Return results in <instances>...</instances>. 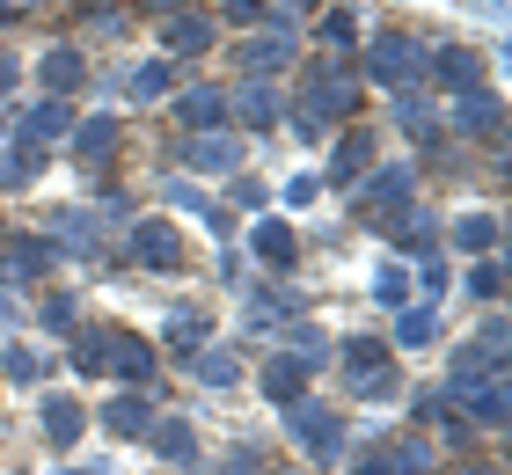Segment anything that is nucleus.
I'll use <instances>...</instances> for the list:
<instances>
[{"mask_svg":"<svg viewBox=\"0 0 512 475\" xmlns=\"http://www.w3.org/2000/svg\"><path fill=\"white\" fill-rule=\"evenodd\" d=\"M359 66L352 52H315V59H300V74H293V95H286V125L300 147H330V139L359 117Z\"/></svg>","mask_w":512,"mask_h":475,"instance_id":"1","label":"nucleus"},{"mask_svg":"<svg viewBox=\"0 0 512 475\" xmlns=\"http://www.w3.org/2000/svg\"><path fill=\"white\" fill-rule=\"evenodd\" d=\"M330 366H337L344 402H395L403 395V359L388 351L381 329H352L344 344H330Z\"/></svg>","mask_w":512,"mask_h":475,"instance_id":"2","label":"nucleus"},{"mask_svg":"<svg viewBox=\"0 0 512 475\" xmlns=\"http://www.w3.org/2000/svg\"><path fill=\"white\" fill-rule=\"evenodd\" d=\"M278 432L308 454V468H344V454H352V417H344L337 402H322V395L286 402V410H278Z\"/></svg>","mask_w":512,"mask_h":475,"instance_id":"3","label":"nucleus"},{"mask_svg":"<svg viewBox=\"0 0 512 475\" xmlns=\"http://www.w3.org/2000/svg\"><path fill=\"white\" fill-rule=\"evenodd\" d=\"M359 81H374L388 95H403V88H425V37L417 30H374V37H359Z\"/></svg>","mask_w":512,"mask_h":475,"instance_id":"4","label":"nucleus"},{"mask_svg":"<svg viewBox=\"0 0 512 475\" xmlns=\"http://www.w3.org/2000/svg\"><path fill=\"white\" fill-rule=\"evenodd\" d=\"M439 125H447V139L461 154L469 147H505V95L491 88V81H476V88H461V95H447V110H439Z\"/></svg>","mask_w":512,"mask_h":475,"instance_id":"5","label":"nucleus"},{"mask_svg":"<svg viewBox=\"0 0 512 475\" xmlns=\"http://www.w3.org/2000/svg\"><path fill=\"white\" fill-rule=\"evenodd\" d=\"M388 242V256L395 264H425V256H439L447 249V212H432V205H403V212H374L366 220Z\"/></svg>","mask_w":512,"mask_h":475,"instance_id":"6","label":"nucleus"},{"mask_svg":"<svg viewBox=\"0 0 512 475\" xmlns=\"http://www.w3.org/2000/svg\"><path fill=\"white\" fill-rule=\"evenodd\" d=\"M417 183H425V169L403 154V161H374V169L359 176V190H344V205H352V220H374V212H403L417 205Z\"/></svg>","mask_w":512,"mask_h":475,"instance_id":"7","label":"nucleus"},{"mask_svg":"<svg viewBox=\"0 0 512 475\" xmlns=\"http://www.w3.org/2000/svg\"><path fill=\"white\" fill-rule=\"evenodd\" d=\"M103 380L154 395V380H161V344L139 337V329H125V322H103Z\"/></svg>","mask_w":512,"mask_h":475,"instance_id":"8","label":"nucleus"},{"mask_svg":"<svg viewBox=\"0 0 512 475\" xmlns=\"http://www.w3.org/2000/svg\"><path fill=\"white\" fill-rule=\"evenodd\" d=\"M125 264L147 271V278L183 271V227L169 220V212H139V220L125 227Z\"/></svg>","mask_w":512,"mask_h":475,"instance_id":"9","label":"nucleus"},{"mask_svg":"<svg viewBox=\"0 0 512 475\" xmlns=\"http://www.w3.org/2000/svg\"><path fill=\"white\" fill-rule=\"evenodd\" d=\"M44 242H52L59 256H66V264H96V256H103V242H110V227H103V212L96 205H52V212H44Z\"/></svg>","mask_w":512,"mask_h":475,"instance_id":"10","label":"nucleus"},{"mask_svg":"<svg viewBox=\"0 0 512 475\" xmlns=\"http://www.w3.org/2000/svg\"><path fill=\"white\" fill-rule=\"evenodd\" d=\"M235 81H278L286 66H300V30H242L227 44Z\"/></svg>","mask_w":512,"mask_h":475,"instance_id":"11","label":"nucleus"},{"mask_svg":"<svg viewBox=\"0 0 512 475\" xmlns=\"http://www.w3.org/2000/svg\"><path fill=\"white\" fill-rule=\"evenodd\" d=\"M118 147H125V117H118V110H88V117H74V132H66V154H74V169H81L88 183L110 176Z\"/></svg>","mask_w":512,"mask_h":475,"instance_id":"12","label":"nucleus"},{"mask_svg":"<svg viewBox=\"0 0 512 475\" xmlns=\"http://www.w3.org/2000/svg\"><path fill=\"white\" fill-rule=\"evenodd\" d=\"M308 307H315V293H300L293 278H264V285L242 300V337H264V344H271L278 329H286L293 315H308Z\"/></svg>","mask_w":512,"mask_h":475,"instance_id":"13","label":"nucleus"},{"mask_svg":"<svg viewBox=\"0 0 512 475\" xmlns=\"http://www.w3.org/2000/svg\"><path fill=\"white\" fill-rule=\"evenodd\" d=\"M59 264H66V256L44 242L37 227H0V285H15V293H22V285H44Z\"/></svg>","mask_w":512,"mask_h":475,"instance_id":"14","label":"nucleus"},{"mask_svg":"<svg viewBox=\"0 0 512 475\" xmlns=\"http://www.w3.org/2000/svg\"><path fill=\"white\" fill-rule=\"evenodd\" d=\"M176 169L183 176H198V183H227L242 169V132H183L176 139Z\"/></svg>","mask_w":512,"mask_h":475,"instance_id":"15","label":"nucleus"},{"mask_svg":"<svg viewBox=\"0 0 512 475\" xmlns=\"http://www.w3.org/2000/svg\"><path fill=\"white\" fill-rule=\"evenodd\" d=\"M476 81H491V59L476 52V44H425V95H461V88H476Z\"/></svg>","mask_w":512,"mask_h":475,"instance_id":"16","label":"nucleus"},{"mask_svg":"<svg viewBox=\"0 0 512 475\" xmlns=\"http://www.w3.org/2000/svg\"><path fill=\"white\" fill-rule=\"evenodd\" d=\"M374 147H381V132H374V125H344V132L330 139V161L315 169V176H322V190H337V198H344V190H359V176L381 161Z\"/></svg>","mask_w":512,"mask_h":475,"instance_id":"17","label":"nucleus"},{"mask_svg":"<svg viewBox=\"0 0 512 475\" xmlns=\"http://www.w3.org/2000/svg\"><path fill=\"white\" fill-rule=\"evenodd\" d=\"M169 125H176V139L183 132H227V81H176Z\"/></svg>","mask_w":512,"mask_h":475,"instance_id":"18","label":"nucleus"},{"mask_svg":"<svg viewBox=\"0 0 512 475\" xmlns=\"http://www.w3.org/2000/svg\"><path fill=\"white\" fill-rule=\"evenodd\" d=\"M37 95H59V103H74V95H88V81H96V66H88V52L74 37H59V44H44L37 52Z\"/></svg>","mask_w":512,"mask_h":475,"instance_id":"19","label":"nucleus"},{"mask_svg":"<svg viewBox=\"0 0 512 475\" xmlns=\"http://www.w3.org/2000/svg\"><path fill=\"white\" fill-rule=\"evenodd\" d=\"M154 417H161V402L147 395V388H110L96 410H88V424H103L110 439H125V446H139L154 432Z\"/></svg>","mask_w":512,"mask_h":475,"instance_id":"20","label":"nucleus"},{"mask_svg":"<svg viewBox=\"0 0 512 475\" xmlns=\"http://www.w3.org/2000/svg\"><path fill=\"white\" fill-rule=\"evenodd\" d=\"M74 103H59V95H37V103H22L15 110V147H30L52 161V147H66V132H74Z\"/></svg>","mask_w":512,"mask_h":475,"instance_id":"21","label":"nucleus"},{"mask_svg":"<svg viewBox=\"0 0 512 475\" xmlns=\"http://www.w3.org/2000/svg\"><path fill=\"white\" fill-rule=\"evenodd\" d=\"M242 242H249V256H256V264H264L271 278H286V271L300 264V249H308V242H300V227L286 220V212H256V220L242 227Z\"/></svg>","mask_w":512,"mask_h":475,"instance_id":"22","label":"nucleus"},{"mask_svg":"<svg viewBox=\"0 0 512 475\" xmlns=\"http://www.w3.org/2000/svg\"><path fill=\"white\" fill-rule=\"evenodd\" d=\"M388 125L403 132L410 161H417V154H432L439 139H447V125H439V95H425V88H403V95H388Z\"/></svg>","mask_w":512,"mask_h":475,"instance_id":"23","label":"nucleus"},{"mask_svg":"<svg viewBox=\"0 0 512 475\" xmlns=\"http://www.w3.org/2000/svg\"><path fill=\"white\" fill-rule=\"evenodd\" d=\"M37 439L52 446V454H74V446L88 439V402L74 388H44L37 395Z\"/></svg>","mask_w":512,"mask_h":475,"instance_id":"24","label":"nucleus"},{"mask_svg":"<svg viewBox=\"0 0 512 475\" xmlns=\"http://www.w3.org/2000/svg\"><path fill=\"white\" fill-rule=\"evenodd\" d=\"M139 446H147V454H154L161 468H176V475H198V468H205V446H198V424H191V417H183V410H161V417H154V432H147V439H139Z\"/></svg>","mask_w":512,"mask_h":475,"instance_id":"25","label":"nucleus"},{"mask_svg":"<svg viewBox=\"0 0 512 475\" xmlns=\"http://www.w3.org/2000/svg\"><path fill=\"white\" fill-rule=\"evenodd\" d=\"M227 125L278 132V125H286V88H278V81H227Z\"/></svg>","mask_w":512,"mask_h":475,"instance_id":"26","label":"nucleus"},{"mask_svg":"<svg viewBox=\"0 0 512 475\" xmlns=\"http://www.w3.org/2000/svg\"><path fill=\"white\" fill-rule=\"evenodd\" d=\"M447 249L461 256V264L498 256V249H505V212H498V205H461L454 220H447Z\"/></svg>","mask_w":512,"mask_h":475,"instance_id":"27","label":"nucleus"},{"mask_svg":"<svg viewBox=\"0 0 512 475\" xmlns=\"http://www.w3.org/2000/svg\"><path fill=\"white\" fill-rule=\"evenodd\" d=\"M154 37H161V59L191 66V59H205V52L220 44V22L205 15V8H183V15H161V22H154Z\"/></svg>","mask_w":512,"mask_h":475,"instance_id":"28","label":"nucleus"},{"mask_svg":"<svg viewBox=\"0 0 512 475\" xmlns=\"http://www.w3.org/2000/svg\"><path fill=\"white\" fill-rule=\"evenodd\" d=\"M213 329L220 322H213V307H205V300H176L169 315H161V337L154 344H161V359L176 366V359H191L198 344H213Z\"/></svg>","mask_w":512,"mask_h":475,"instance_id":"29","label":"nucleus"},{"mask_svg":"<svg viewBox=\"0 0 512 475\" xmlns=\"http://www.w3.org/2000/svg\"><path fill=\"white\" fill-rule=\"evenodd\" d=\"M439 337H447V315L425 300H410V307H395V322H388V351L395 359H417V351H432Z\"/></svg>","mask_w":512,"mask_h":475,"instance_id":"30","label":"nucleus"},{"mask_svg":"<svg viewBox=\"0 0 512 475\" xmlns=\"http://www.w3.org/2000/svg\"><path fill=\"white\" fill-rule=\"evenodd\" d=\"M183 81V66L176 59H161V52H147V59H125V81H118V95L125 103H169V88Z\"/></svg>","mask_w":512,"mask_h":475,"instance_id":"31","label":"nucleus"},{"mask_svg":"<svg viewBox=\"0 0 512 475\" xmlns=\"http://www.w3.org/2000/svg\"><path fill=\"white\" fill-rule=\"evenodd\" d=\"M374 454H381V468L388 475H432L439 468V446H432V432H388V439H374Z\"/></svg>","mask_w":512,"mask_h":475,"instance_id":"32","label":"nucleus"},{"mask_svg":"<svg viewBox=\"0 0 512 475\" xmlns=\"http://www.w3.org/2000/svg\"><path fill=\"white\" fill-rule=\"evenodd\" d=\"M176 366L191 373L205 395H220V388H242V351H235V344H198L191 359H176Z\"/></svg>","mask_w":512,"mask_h":475,"instance_id":"33","label":"nucleus"},{"mask_svg":"<svg viewBox=\"0 0 512 475\" xmlns=\"http://www.w3.org/2000/svg\"><path fill=\"white\" fill-rule=\"evenodd\" d=\"M256 388H264L271 410H286V402H300V395L315 388V366H300V359H286V351H271V359L256 366Z\"/></svg>","mask_w":512,"mask_h":475,"instance_id":"34","label":"nucleus"},{"mask_svg":"<svg viewBox=\"0 0 512 475\" xmlns=\"http://www.w3.org/2000/svg\"><path fill=\"white\" fill-rule=\"evenodd\" d=\"M454 410L469 417V432H476V439H483V432L498 439L505 424H512V388H505V380H483V388H469V395L454 402Z\"/></svg>","mask_w":512,"mask_h":475,"instance_id":"35","label":"nucleus"},{"mask_svg":"<svg viewBox=\"0 0 512 475\" xmlns=\"http://www.w3.org/2000/svg\"><path fill=\"white\" fill-rule=\"evenodd\" d=\"M330 344H337V337H330V329H322L315 315H293V322H286V329H278V337H271V351H286V359L315 366V373L330 366Z\"/></svg>","mask_w":512,"mask_h":475,"instance_id":"36","label":"nucleus"},{"mask_svg":"<svg viewBox=\"0 0 512 475\" xmlns=\"http://www.w3.org/2000/svg\"><path fill=\"white\" fill-rule=\"evenodd\" d=\"M30 322L44 329V337H59V344H66V337H74V329L88 322V315H81V293H74V285H44L37 307H30Z\"/></svg>","mask_w":512,"mask_h":475,"instance_id":"37","label":"nucleus"},{"mask_svg":"<svg viewBox=\"0 0 512 475\" xmlns=\"http://www.w3.org/2000/svg\"><path fill=\"white\" fill-rule=\"evenodd\" d=\"M315 52H359V0H322Z\"/></svg>","mask_w":512,"mask_h":475,"instance_id":"38","label":"nucleus"},{"mask_svg":"<svg viewBox=\"0 0 512 475\" xmlns=\"http://www.w3.org/2000/svg\"><path fill=\"white\" fill-rule=\"evenodd\" d=\"M0 380H8V388H44L52 359H44L37 344H22V337H0Z\"/></svg>","mask_w":512,"mask_h":475,"instance_id":"39","label":"nucleus"},{"mask_svg":"<svg viewBox=\"0 0 512 475\" xmlns=\"http://www.w3.org/2000/svg\"><path fill=\"white\" fill-rule=\"evenodd\" d=\"M461 300H469V307H505V249L461 264Z\"/></svg>","mask_w":512,"mask_h":475,"instance_id":"40","label":"nucleus"},{"mask_svg":"<svg viewBox=\"0 0 512 475\" xmlns=\"http://www.w3.org/2000/svg\"><path fill=\"white\" fill-rule=\"evenodd\" d=\"M37 176H44V154H30V147H0V198H30L37 190Z\"/></svg>","mask_w":512,"mask_h":475,"instance_id":"41","label":"nucleus"},{"mask_svg":"<svg viewBox=\"0 0 512 475\" xmlns=\"http://www.w3.org/2000/svg\"><path fill=\"white\" fill-rule=\"evenodd\" d=\"M74 380H103V322H81L74 337H66V359H59Z\"/></svg>","mask_w":512,"mask_h":475,"instance_id":"42","label":"nucleus"},{"mask_svg":"<svg viewBox=\"0 0 512 475\" xmlns=\"http://www.w3.org/2000/svg\"><path fill=\"white\" fill-rule=\"evenodd\" d=\"M220 198H213V190H205L198 176H161V212H191V220H205V212H213Z\"/></svg>","mask_w":512,"mask_h":475,"instance_id":"43","label":"nucleus"},{"mask_svg":"<svg viewBox=\"0 0 512 475\" xmlns=\"http://www.w3.org/2000/svg\"><path fill=\"white\" fill-rule=\"evenodd\" d=\"M454 293V256L439 249V256H425V264H410V300H425V307H439Z\"/></svg>","mask_w":512,"mask_h":475,"instance_id":"44","label":"nucleus"},{"mask_svg":"<svg viewBox=\"0 0 512 475\" xmlns=\"http://www.w3.org/2000/svg\"><path fill=\"white\" fill-rule=\"evenodd\" d=\"M366 300L388 307V315H395V307H410V264H395V256H388V264H374V278H366Z\"/></svg>","mask_w":512,"mask_h":475,"instance_id":"45","label":"nucleus"},{"mask_svg":"<svg viewBox=\"0 0 512 475\" xmlns=\"http://www.w3.org/2000/svg\"><path fill=\"white\" fill-rule=\"evenodd\" d=\"M213 468H220V475H271V446H264V439H227Z\"/></svg>","mask_w":512,"mask_h":475,"instance_id":"46","label":"nucleus"},{"mask_svg":"<svg viewBox=\"0 0 512 475\" xmlns=\"http://www.w3.org/2000/svg\"><path fill=\"white\" fill-rule=\"evenodd\" d=\"M88 205H96L103 227H118V234L139 220V198H132V190H118V183H88Z\"/></svg>","mask_w":512,"mask_h":475,"instance_id":"47","label":"nucleus"},{"mask_svg":"<svg viewBox=\"0 0 512 475\" xmlns=\"http://www.w3.org/2000/svg\"><path fill=\"white\" fill-rule=\"evenodd\" d=\"M227 212H249V220H256V212H271V183L264 176H249V169H235V176H227V198H220Z\"/></svg>","mask_w":512,"mask_h":475,"instance_id":"48","label":"nucleus"},{"mask_svg":"<svg viewBox=\"0 0 512 475\" xmlns=\"http://www.w3.org/2000/svg\"><path fill=\"white\" fill-rule=\"evenodd\" d=\"M447 417H454V395L439 388V380H432V388H417V395H410V432H439Z\"/></svg>","mask_w":512,"mask_h":475,"instance_id":"49","label":"nucleus"},{"mask_svg":"<svg viewBox=\"0 0 512 475\" xmlns=\"http://www.w3.org/2000/svg\"><path fill=\"white\" fill-rule=\"evenodd\" d=\"M469 344L483 351V359H491V373L512 366V359H505V351H512V344H505V307H483V322H476V337H469Z\"/></svg>","mask_w":512,"mask_h":475,"instance_id":"50","label":"nucleus"},{"mask_svg":"<svg viewBox=\"0 0 512 475\" xmlns=\"http://www.w3.org/2000/svg\"><path fill=\"white\" fill-rule=\"evenodd\" d=\"M264 8H271V0H205V15H213L220 22V30H256V22H264Z\"/></svg>","mask_w":512,"mask_h":475,"instance_id":"51","label":"nucleus"},{"mask_svg":"<svg viewBox=\"0 0 512 475\" xmlns=\"http://www.w3.org/2000/svg\"><path fill=\"white\" fill-rule=\"evenodd\" d=\"M315 198H322V176H315V169H293V176H286V190H271V205H286V212L315 205Z\"/></svg>","mask_w":512,"mask_h":475,"instance_id":"52","label":"nucleus"},{"mask_svg":"<svg viewBox=\"0 0 512 475\" xmlns=\"http://www.w3.org/2000/svg\"><path fill=\"white\" fill-rule=\"evenodd\" d=\"M22 322H30V307H22V293H15V285H0V337H15Z\"/></svg>","mask_w":512,"mask_h":475,"instance_id":"53","label":"nucleus"},{"mask_svg":"<svg viewBox=\"0 0 512 475\" xmlns=\"http://www.w3.org/2000/svg\"><path fill=\"white\" fill-rule=\"evenodd\" d=\"M213 271H220V285H242V278H249V256H242L235 242H227V249L213 256Z\"/></svg>","mask_w":512,"mask_h":475,"instance_id":"54","label":"nucleus"},{"mask_svg":"<svg viewBox=\"0 0 512 475\" xmlns=\"http://www.w3.org/2000/svg\"><path fill=\"white\" fill-rule=\"evenodd\" d=\"M22 74H30V66H22L8 44H0V103H15V88H22Z\"/></svg>","mask_w":512,"mask_h":475,"instance_id":"55","label":"nucleus"},{"mask_svg":"<svg viewBox=\"0 0 512 475\" xmlns=\"http://www.w3.org/2000/svg\"><path fill=\"white\" fill-rule=\"evenodd\" d=\"M432 475H512L505 461H469V454H461V461H439Z\"/></svg>","mask_w":512,"mask_h":475,"instance_id":"56","label":"nucleus"},{"mask_svg":"<svg viewBox=\"0 0 512 475\" xmlns=\"http://www.w3.org/2000/svg\"><path fill=\"white\" fill-rule=\"evenodd\" d=\"M439 439H447L454 454H469V446H476V432H469V417H461V410H454L447 424H439Z\"/></svg>","mask_w":512,"mask_h":475,"instance_id":"57","label":"nucleus"},{"mask_svg":"<svg viewBox=\"0 0 512 475\" xmlns=\"http://www.w3.org/2000/svg\"><path fill=\"white\" fill-rule=\"evenodd\" d=\"M344 475H388V468H381L374 446H366V454H344Z\"/></svg>","mask_w":512,"mask_h":475,"instance_id":"58","label":"nucleus"},{"mask_svg":"<svg viewBox=\"0 0 512 475\" xmlns=\"http://www.w3.org/2000/svg\"><path fill=\"white\" fill-rule=\"evenodd\" d=\"M183 8H205V0H139V15H154V22L161 15H183Z\"/></svg>","mask_w":512,"mask_h":475,"instance_id":"59","label":"nucleus"},{"mask_svg":"<svg viewBox=\"0 0 512 475\" xmlns=\"http://www.w3.org/2000/svg\"><path fill=\"white\" fill-rule=\"evenodd\" d=\"M59 475H118L110 461H81V468H59Z\"/></svg>","mask_w":512,"mask_h":475,"instance_id":"60","label":"nucleus"},{"mask_svg":"<svg viewBox=\"0 0 512 475\" xmlns=\"http://www.w3.org/2000/svg\"><path fill=\"white\" fill-rule=\"evenodd\" d=\"M15 139V103H0V147Z\"/></svg>","mask_w":512,"mask_h":475,"instance_id":"61","label":"nucleus"},{"mask_svg":"<svg viewBox=\"0 0 512 475\" xmlns=\"http://www.w3.org/2000/svg\"><path fill=\"white\" fill-rule=\"evenodd\" d=\"M59 8H81V15H96V8H118V0H59Z\"/></svg>","mask_w":512,"mask_h":475,"instance_id":"62","label":"nucleus"},{"mask_svg":"<svg viewBox=\"0 0 512 475\" xmlns=\"http://www.w3.org/2000/svg\"><path fill=\"white\" fill-rule=\"evenodd\" d=\"M8 22H22V8H15V0H0V30H8Z\"/></svg>","mask_w":512,"mask_h":475,"instance_id":"63","label":"nucleus"},{"mask_svg":"<svg viewBox=\"0 0 512 475\" xmlns=\"http://www.w3.org/2000/svg\"><path fill=\"white\" fill-rule=\"evenodd\" d=\"M15 8H22V15H30V8H52V0H15Z\"/></svg>","mask_w":512,"mask_h":475,"instance_id":"64","label":"nucleus"}]
</instances>
